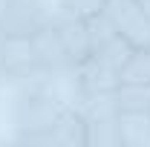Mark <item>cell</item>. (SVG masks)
<instances>
[{"mask_svg":"<svg viewBox=\"0 0 150 147\" xmlns=\"http://www.w3.org/2000/svg\"><path fill=\"white\" fill-rule=\"evenodd\" d=\"M104 0H58V6L64 12H75V15H93L101 9Z\"/></svg>","mask_w":150,"mask_h":147,"instance_id":"12","label":"cell"},{"mask_svg":"<svg viewBox=\"0 0 150 147\" xmlns=\"http://www.w3.org/2000/svg\"><path fill=\"white\" fill-rule=\"evenodd\" d=\"M43 78L32 37L23 35H0V81L6 84H29Z\"/></svg>","mask_w":150,"mask_h":147,"instance_id":"2","label":"cell"},{"mask_svg":"<svg viewBox=\"0 0 150 147\" xmlns=\"http://www.w3.org/2000/svg\"><path fill=\"white\" fill-rule=\"evenodd\" d=\"M121 147H150V112L142 115H118Z\"/></svg>","mask_w":150,"mask_h":147,"instance_id":"10","label":"cell"},{"mask_svg":"<svg viewBox=\"0 0 150 147\" xmlns=\"http://www.w3.org/2000/svg\"><path fill=\"white\" fill-rule=\"evenodd\" d=\"M52 26L58 29V35H61V40H64V46H67V52H69V58L75 64V69H78L90 58V52H93L87 15H75V12L58 9V12H52Z\"/></svg>","mask_w":150,"mask_h":147,"instance_id":"6","label":"cell"},{"mask_svg":"<svg viewBox=\"0 0 150 147\" xmlns=\"http://www.w3.org/2000/svg\"><path fill=\"white\" fill-rule=\"evenodd\" d=\"M49 18L43 0H0V35L32 37Z\"/></svg>","mask_w":150,"mask_h":147,"instance_id":"4","label":"cell"},{"mask_svg":"<svg viewBox=\"0 0 150 147\" xmlns=\"http://www.w3.org/2000/svg\"><path fill=\"white\" fill-rule=\"evenodd\" d=\"M101 12L133 49L150 46V12L144 0H104Z\"/></svg>","mask_w":150,"mask_h":147,"instance_id":"3","label":"cell"},{"mask_svg":"<svg viewBox=\"0 0 150 147\" xmlns=\"http://www.w3.org/2000/svg\"><path fill=\"white\" fill-rule=\"evenodd\" d=\"M121 78H127V81H144L150 84V46L144 49H136L127 61V66H124V72Z\"/></svg>","mask_w":150,"mask_h":147,"instance_id":"11","label":"cell"},{"mask_svg":"<svg viewBox=\"0 0 150 147\" xmlns=\"http://www.w3.org/2000/svg\"><path fill=\"white\" fill-rule=\"evenodd\" d=\"M144 9H147V12H150V0H144Z\"/></svg>","mask_w":150,"mask_h":147,"instance_id":"13","label":"cell"},{"mask_svg":"<svg viewBox=\"0 0 150 147\" xmlns=\"http://www.w3.org/2000/svg\"><path fill=\"white\" fill-rule=\"evenodd\" d=\"M112 107H115L118 115H142V112H150V84L121 78L118 87L112 90Z\"/></svg>","mask_w":150,"mask_h":147,"instance_id":"8","label":"cell"},{"mask_svg":"<svg viewBox=\"0 0 150 147\" xmlns=\"http://www.w3.org/2000/svg\"><path fill=\"white\" fill-rule=\"evenodd\" d=\"M133 52H136V49H133L121 35H112L110 40H104L101 46H95L93 52H90V58L98 61V64H104V66H110V69H115V72L121 75Z\"/></svg>","mask_w":150,"mask_h":147,"instance_id":"9","label":"cell"},{"mask_svg":"<svg viewBox=\"0 0 150 147\" xmlns=\"http://www.w3.org/2000/svg\"><path fill=\"white\" fill-rule=\"evenodd\" d=\"M49 147H87V121L75 104L64 107L58 121L49 127Z\"/></svg>","mask_w":150,"mask_h":147,"instance_id":"7","label":"cell"},{"mask_svg":"<svg viewBox=\"0 0 150 147\" xmlns=\"http://www.w3.org/2000/svg\"><path fill=\"white\" fill-rule=\"evenodd\" d=\"M64 101L52 87V78H35L20 84L15 98V141L18 144H46L49 147V127L64 112Z\"/></svg>","mask_w":150,"mask_h":147,"instance_id":"1","label":"cell"},{"mask_svg":"<svg viewBox=\"0 0 150 147\" xmlns=\"http://www.w3.org/2000/svg\"><path fill=\"white\" fill-rule=\"evenodd\" d=\"M32 43H35L38 61H40V69H43L46 78L58 81V78H69L75 72V64L69 58V52H67L61 35H58V29L52 26V18L32 35Z\"/></svg>","mask_w":150,"mask_h":147,"instance_id":"5","label":"cell"}]
</instances>
